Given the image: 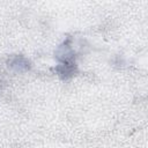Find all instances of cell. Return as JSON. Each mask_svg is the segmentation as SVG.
Masks as SVG:
<instances>
[{"label":"cell","mask_w":148,"mask_h":148,"mask_svg":"<svg viewBox=\"0 0 148 148\" xmlns=\"http://www.w3.org/2000/svg\"><path fill=\"white\" fill-rule=\"evenodd\" d=\"M10 66L12 67H16V69L18 72H23V71L29 69V62L22 57H15L10 61Z\"/></svg>","instance_id":"obj_1"}]
</instances>
